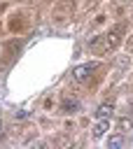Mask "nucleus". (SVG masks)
I'll return each mask as SVG.
<instances>
[{
	"mask_svg": "<svg viewBox=\"0 0 133 149\" xmlns=\"http://www.w3.org/2000/svg\"><path fill=\"white\" fill-rule=\"evenodd\" d=\"M98 70V63L93 61V63H84V65H77L75 70H72V79L75 81H86L93 72Z\"/></svg>",
	"mask_w": 133,
	"mask_h": 149,
	"instance_id": "obj_1",
	"label": "nucleus"
},
{
	"mask_svg": "<svg viewBox=\"0 0 133 149\" xmlns=\"http://www.w3.org/2000/svg\"><path fill=\"white\" fill-rule=\"evenodd\" d=\"M119 35H121V26H117L114 30H110L107 35H103L105 40H103V51H110L112 47H117V42H119Z\"/></svg>",
	"mask_w": 133,
	"mask_h": 149,
	"instance_id": "obj_2",
	"label": "nucleus"
},
{
	"mask_svg": "<svg viewBox=\"0 0 133 149\" xmlns=\"http://www.w3.org/2000/svg\"><path fill=\"white\" fill-rule=\"evenodd\" d=\"M77 109H79V102H77L75 98H70V95H68V98H63V100H61V112H65V114H75Z\"/></svg>",
	"mask_w": 133,
	"mask_h": 149,
	"instance_id": "obj_3",
	"label": "nucleus"
},
{
	"mask_svg": "<svg viewBox=\"0 0 133 149\" xmlns=\"http://www.w3.org/2000/svg\"><path fill=\"white\" fill-rule=\"evenodd\" d=\"M107 128H110V123H107V119H98V123L93 126V130H91V133H93V137H103Z\"/></svg>",
	"mask_w": 133,
	"mask_h": 149,
	"instance_id": "obj_4",
	"label": "nucleus"
},
{
	"mask_svg": "<svg viewBox=\"0 0 133 149\" xmlns=\"http://www.w3.org/2000/svg\"><path fill=\"white\" fill-rule=\"evenodd\" d=\"M112 112H114V107H112L110 102H105V105H100V107H98V109H96L93 114H96V119H107V116H110Z\"/></svg>",
	"mask_w": 133,
	"mask_h": 149,
	"instance_id": "obj_5",
	"label": "nucleus"
},
{
	"mask_svg": "<svg viewBox=\"0 0 133 149\" xmlns=\"http://www.w3.org/2000/svg\"><path fill=\"white\" fill-rule=\"evenodd\" d=\"M121 144H124V135H112V137L107 140V147H110V149H119Z\"/></svg>",
	"mask_w": 133,
	"mask_h": 149,
	"instance_id": "obj_6",
	"label": "nucleus"
},
{
	"mask_svg": "<svg viewBox=\"0 0 133 149\" xmlns=\"http://www.w3.org/2000/svg\"><path fill=\"white\" fill-rule=\"evenodd\" d=\"M117 126H119V130H128L131 121H128V119H119V123H117Z\"/></svg>",
	"mask_w": 133,
	"mask_h": 149,
	"instance_id": "obj_7",
	"label": "nucleus"
},
{
	"mask_svg": "<svg viewBox=\"0 0 133 149\" xmlns=\"http://www.w3.org/2000/svg\"><path fill=\"white\" fill-rule=\"evenodd\" d=\"M0 128H2V123H0Z\"/></svg>",
	"mask_w": 133,
	"mask_h": 149,
	"instance_id": "obj_8",
	"label": "nucleus"
}]
</instances>
